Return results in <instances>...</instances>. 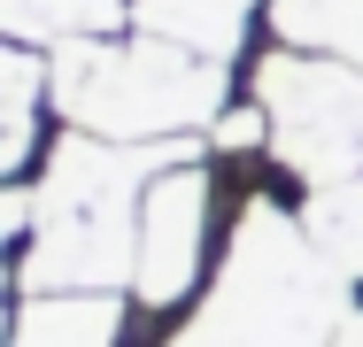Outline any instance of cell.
Returning a JSON list of instances; mask_svg holds the SVG:
<instances>
[{"label": "cell", "instance_id": "1", "mask_svg": "<svg viewBox=\"0 0 363 347\" xmlns=\"http://www.w3.org/2000/svg\"><path fill=\"white\" fill-rule=\"evenodd\" d=\"M194 162V139H124L62 132L47 147V170L31 178V239L16 247V293H116L140 263V208L147 186Z\"/></svg>", "mask_w": 363, "mask_h": 347}, {"label": "cell", "instance_id": "2", "mask_svg": "<svg viewBox=\"0 0 363 347\" xmlns=\"http://www.w3.org/2000/svg\"><path fill=\"white\" fill-rule=\"evenodd\" d=\"M348 309H356V278L317 247L309 216H286L255 193L224 239L201 309L162 347H333Z\"/></svg>", "mask_w": 363, "mask_h": 347}, {"label": "cell", "instance_id": "3", "mask_svg": "<svg viewBox=\"0 0 363 347\" xmlns=\"http://www.w3.org/2000/svg\"><path fill=\"white\" fill-rule=\"evenodd\" d=\"M232 77L224 62L155 39V31H108V39H70L47 55V101L62 116V132L124 139V147H155V139H194L224 116Z\"/></svg>", "mask_w": 363, "mask_h": 347}, {"label": "cell", "instance_id": "4", "mask_svg": "<svg viewBox=\"0 0 363 347\" xmlns=\"http://www.w3.org/2000/svg\"><path fill=\"white\" fill-rule=\"evenodd\" d=\"M255 101L271 116V162L294 186L333 193L363 178V69L309 47H271L255 62Z\"/></svg>", "mask_w": 363, "mask_h": 347}, {"label": "cell", "instance_id": "5", "mask_svg": "<svg viewBox=\"0 0 363 347\" xmlns=\"http://www.w3.org/2000/svg\"><path fill=\"white\" fill-rule=\"evenodd\" d=\"M209 162H170L140 208V263H132V293L147 309H178L194 285H201V247H209Z\"/></svg>", "mask_w": 363, "mask_h": 347}, {"label": "cell", "instance_id": "6", "mask_svg": "<svg viewBox=\"0 0 363 347\" xmlns=\"http://www.w3.org/2000/svg\"><path fill=\"white\" fill-rule=\"evenodd\" d=\"M124 301L116 293H16L8 347H116Z\"/></svg>", "mask_w": 363, "mask_h": 347}, {"label": "cell", "instance_id": "7", "mask_svg": "<svg viewBox=\"0 0 363 347\" xmlns=\"http://www.w3.org/2000/svg\"><path fill=\"white\" fill-rule=\"evenodd\" d=\"M247 16H255V0H132V31L178 39L209 62H232L247 47Z\"/></svg>", "mask_w": 363, "mask_h": 347}, {"label": "cell", "instance_id": "8", "mask_svg": "<svg viewBox=\"0 0 363 347\" xmlns=\"http://www.w3.org/2000/svg\"><path fill=\"white\" fill-rule=\"evenodd\" d=\"M39 101H47V47L8 39L0 47V170L8 178H23L39 147Z\"/></svg>", "mask_w": 363, "mask_h": 347}, {"label": "cell", "instance_id": "9", "mask_svg": "<svg viewBox=\"0 0 363 347\" xmlns=\"http://www.w3.org/2000/svg\"><path fill=\"white\" fill-rule=\"evenodd\" d=\"M132 0H0V31L23 47H70V39H108L124 31Z\"/></svg>", "mask_w": 363, "mask_h": 347}, {"label": "cell", "instance_id": "10", "mask_svg": "<svg viewBox=\"0 0 363 347\" xmlns=\"http://www.w3.org/2000/svg\"><path fill=\"white\" fill-rule=\"evenodd\" d=\"M279 47H309V55H340L363 69V0H263Z\"/></svg>", "mask_w": 363, "mask_h": 347}, {"label": "cell", "instance_id": "11", "mask_svg": "<svg viewBox=\"0 0 363 347\" xmlns=\"http://www.w3.org/2000/svg\"><path fill=\"white\" fill-rule=\"evenodd\" d=\"M309 232H317V247L340 263L348 278H363V178L348 186H333V193H309Z\"/></svg>", "mask_w": 363, "mask_h": 347}, {"label": "cell", "instance_id": "12", "mask_svg": "<svg viewBox=\"0 0 363 347\" xmlns=\"http://www.w3.org/2000/svg\"><path fill=\"white\" fill-rule=\"evenodd\" d=\"M224 154H240V147H271V116H263V101H247V108H224L217 124H209Z\"/></svg>", "mask_w": 363, "mask_h": 347}, {"label": "cell", "instance_id": "13", "mask_svg": "<svg viewBox=\"0 0 363 347\" xmlns=\"http://www.w3.org/2000/svg\"><path fill=\"white\" fill-rule=\"evenodd\" d=\"M333 347H363V301L340 317V332H333Z\"/></svg>", "mask_w": 363, "mask_h": 347}]
</instances>
